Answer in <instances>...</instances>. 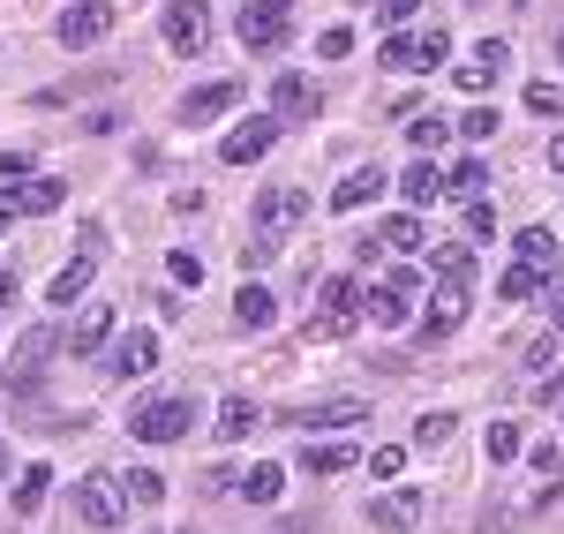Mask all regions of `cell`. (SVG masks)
I'll return each mask as SVG.
<instances>
[{
  "mask_svg": "<svg viewBox=\"0 0 564 534\" xmlns=\"http://www.w3.org/2000/svg\"><path fill=\"white\" fill-rule=\"evenodd\" d=\"M113 23H121V8H113V0H76V8H61L53 39H61L68 53H76V45H98L106 31H113Z\"/></svg>",
  "mask_w": 564,
  "mask_h": 534,
  "instance_id": "cell-5",
  "label": "cell"
},
{
  "mask_svg": "<svg viewBox=\"0 0 564 534\" xmlns=\"http://www.w3.org/2000/svg\"><path fill=\"white\" fill-rule=\"evenodd\" d=\"M467 233L475 241H497V204L489 196H467Z\"/></svg>",
  "mask_w": 564,
  "mask_h": 534,
  "instance_id": "cell-38",
  "label": "cell"
},
{
  "mask_svg": "<svg viewBox=\"0 0 564 534\" xmlns=\"http://www.w3.org/2000/svg\"><path fill=\"white\" fill-rule=\"evenodd\" d=\"M271 143H279V121H241V129L218 143V159H226V166H249V159L271 151Z\"/></svg>",
  "mask_w": 564,
  "mask_h": 534,
  "instance_id": "cell-17",
  "label": "cell"
},
{
  "mask_svg": "<svg viewBox=\"0 0 564 534\" xmlns=\"http://www.w3.org/2000/svg\"><path fill=\"white\" fill-rule=\"evenodd\" d=\"M121 497H129V504H166V475H159V467H129V475H121Z\"/></svg>",
  "mask_w": 564,
  "mask_h": 534,
  "instance_id": "cell-25",
  "label": "cell"
},
{
  "mask_svg": "<svg viewBox=\"0 0 564 534\" xmlns=\"http://www.w3.org/2000/svg\"><path fill=\"white\" fill-rule=\"evenodd\" d=\"M436 279H459V286H475V249H436Z\"/></svg>",
  "mask_w": 564,
  "mask_h": 534,
  "instance_id": "cell-32",
  "label": "cell"
},
{
  "mask_svg": "<svg viewBox=\"0 0 564 534\" xmlns=\"http://www.w3.org/2000/svg\"><path fill=\"white\" fill-rule=\"evenodd\" d=\"M369 316H377L384 331H399V324H414V286H399V279H384V286L369 294Z\"/></svg>",
  "mask_w": 564,
  "mask_h": 534,
  "instance_id": "cell-20",
  "label": "cell"
},
{
  "mask_svg": "<svg viewBox=\"0 0 564 534\" xmlns=\"http://www.w3.org/2000/svg\"><path fill=\"white\" fill-rule=\"evenodd\" d=\"M188 422H196V400H151L129 414V437H143V445H174V437H188Z\"/></svg>",
  "mask_w": 564,
  "mask_h": 534,
  "instance_id": "cell-4",
  "label": "cell"
},
{
  "mask_svg": "<svg viewBox=\"0 0 564 534\" xmlns=\"http://www.w3.org/2000/svg\"><path fill=\"white\" fill-rule=\"evenodd\" d=\"M0 475H8V445H0Z\"/></svg>",
  "mask_w": 564,
  "mask_h": 534,
  "instance_id": "cell-52",
  "label": "cell"
},
{
  "mask_svg": "<svg viewBox=\"0 0 564 534\" xmlns=\"http://www.w3.org/2000/svg\"><path fill=\"white\" fill-rule=\"evenodd\" d=\"M489 459H520V429L512 422H489Z\"/></svg>",
  "mask_w": 564,
  "mask_h": 534,
  "instance_id": "cell-40",
  "label": "cell"
},
{
  "mask_svg": "<svg viewBox=\"0 0 564 534\" xmlns=\"http://www.w3.org/2000/svg\"><path fill=\"white\" fill-rule=\"evenodd\" d=\"M399 467H406V451H399V445L369 451V475H377V482H391V475H399Z\"/></svg>",
  "mask_w": 564,
  "mask_h": 534,
  "instance_id": "cell-43",
  "label": "cell"
},
{
  "mask_svg": "<svg viewBox=\"0 0 564 534\" xmlns=\"http://www.w3.org/2000/svg\"><path fill=\"white\" fill-rule=\"evenodd\" d=\"M226 106H241V76H218V84L188 90V98H181V121H188V129H204V121L226 113Z\"/></svg>",
  "mask_w": 564,
  "mask_h": 534,
  "instance_id": "cell-10",
  "label": "cell"
},
{
  "mask_svg": "<svg viewBox=\"0 0 564 534\" xmlns=\"http://www.w3.org/2000/svg\"><path fill=\"white\" fill-rule=\"evenodd\" d=\"M520 264H534V271H557L564 264L557 241H550V226H527V233H520Z\"/></svg>",
  "mask_w": 564,
  "mask_h": 534,
  "instance_id": "cell-27",
  "label": "cell"
},
{
  "mask_svg": "<svg viewBox=\"0 0 564 534\" xmlns=\"http://www.w3.org/2000/svg\"><path fill=\"white\" fill-rule=\"evenodd\" d=\"M106 369H113V377H143V369H159V339H151V331H121Z\"/></svg>",
  "mask_w": 564,
  "mask_h": 534,
  "instance_id": "cell-19",
  "label": "cell"
},
{
  "mask_svg": "<svg viewBox=\"0 0 564 534\" xmlns=\"http://www.w3.org/2000/svg\"><path fill=\"white\" fill-rule=\"evenodd\" d=\"M444 135H452V121H444V113H414V121H406V143H414L422 159H430V151H444Z\"/></svg>",
  "mask_w": 564,
  "mask_h": 534,
  "instance_id": "cell-28",
  "label": "cell"
},
{
  "mask_svg": "<svg viewBox=\"0 0 564 534\" xmlns=\"http://www.w3.org/2000/svg\"><path fill=\"white\" fill-rule=\"evenodd\" d=\"M279 490H286V467H271V459H257V467L241 475V497H249V504H279Z\"/></svg>",
  "mask_w": 564,
  "mask_h": 534,
  "instance_id": "cell-24",
  "label": "cell"
},
{
  "mask_svg": "<svg viewBox=\"0 0 564 534\" xmlns=\"http://www.w3.org/2000/svg\"><path fill=\"white\" fill-rule=\"evenodd\" d=\"M557 53H564V39H557Z\"/></svg>",
  "mask_w": 564,
  "mask_h": 534,
  "instance_id": "cell-54",
  "label": "cell"
},
{
  "mask_svg": "<svg viewBox=\"0 0 564 534\" xmlns=\"http://www.w3.org/2000/svg\"><path fill=\"white\" fill-rule=\"evenodd\" d=\"M166 271H174V286H188V294H196V286H204V264H196V257H188V249H174V257H166Z\"/></svg>",
  "mask_w": 564,
  "mask_h": 534,
  "instance_id": "cell-39",
  "label": "cell"
},
{
  "mask_svg": "<svg viewBox=\"0 0 564 534\" xmlns=\"http://www.w3.org/2000/svg\"><path fill=\"white\" fill-rule=\"evenodd\" d=\"M430 302H436V309L422 316V339H444V331H459V324H467V286H459V279H436Z\"/></svg>",
  "mask_w": 564,
  "mask_h": 534,
  "instance_id": "cell-13",
  "label": "cell"
},
{
  "mask_svg": "<svg viewBox=\"0 0 564 534\" xmlns=\"http://www.w3.org/2000/svg\"><path fill=\"white\" fill-rule=\"evenodd\" d=\"M271 316H279V302H271L263 286H249V279H241V294H234V324H241V331H263Z\"/></svg>",
  "mask_w": 564,
  "mask_h": 534,
  "instance_id": "cell-22",
  "label": "cell"
},
{
  "mask_svg": "<svg viewBox=\"0 0 564 534\" xmlns=\"http://www.w3.org/2000/svg\"><path fill=\"white\" fill-rule=\"evenodd\" d=\"M489 129H497V106H475V113H459V135H467V143H481Z\"/></svg>",
  "mask_w": 564,
  "mask_h": 534,
  "instance_id": "cell-41",
  "label": "cell"
},
{
  "mask_svg": "<svg viewBox=\"0 0 564 534\" xmlns=\"http://www.w3.org/2000/svg\"><path fill=\"white\" fill-rule=\"evenodd\" d=\"M316 53H324V61H347V53H354V31H339V23H332V31L316 39Z\"/></svg>",
  "mask_w": 564,
  "mask_h": 534,
  "instance_id": "cell-44",
  "label": "cell"
},
{
  "mask_svg": "<svg viewBox=\"0 0 564 534\" xmlns=\"http://www.w3.org/2000/svg\"><path fill=\"white\" fill-rule=\"evenodd\" d=\"M31 174H39L31 151H0V181H31Z\"/></svg>",
  "mask_w": 564,
  "mask_h": 534,
  "instance_id": "cell-42",
  "label": "cell"
},
{
  "mask_svg": "<svg viewBox=\"0 0 564 534\" xmlns=\"http://www.w3.org/2000/svg\"><path fill=\"white\" fill-rule=\"evenodd\" d=\"M302 467H308V475H347L354 445H308V437H302Z\"/></svg>",
  "mask_w": 564,
  "mask_h": 534,
  "instance_id": "cell-26",
  "label": "cell"
},
{
  "mask_svg": "<svg viewBox=\"0 0 564 534\" xmlns=\"http://www.w3.org/2000/svg\"><path fill=\"white\" fill-rule=\"evenodd\" d=\"M308 219V188H263L257 204V241H241V257L249 264H271L279 249H286V233Z\"/></svg>",
  "mask_w": 564,
  "mask_h": 534,
  "instance_id": "cell-1",
  "label": "cell"
},
{
  "mask_svg": "<svg viewBox=\"0 0 564 534\" xmlns=\"http://www.w3.org/2000/svg\"><path fill=\"white\" fill-rule=\"evenodd\" d=\"M354 324H361V286H354V279H324V294H316V316L302 324V339L332 347V339H347Z\"/></svg>",
  "mask_w": 564,
  "mask_h": 534,
  "instance_id": "cell-2",
  "label": "cell"
},
{
  "mask_svg": "<svg viewBox=\"0 0 564 534\" xmlns=\"http://www.w3.org/2000/svg\"><path fill=\"white\" fill-rule=\"evenodd\" d=\"M550 324H557V331H564V286H557V302H550Z\"/></svg>",
  "mask_w": 564,
  "mask_h": 534,
  "instance_id": "cell-51",
  "label": "cell"
},
{
  "mask_svg": "<svg viewBox=\"0 0 564 534\" xmlns=\"http://www.w3.org/2000/svg\"><path fill=\"white\" fill-rule=\"evenodd\" d=\"M422 520V490H384L377 504H369V527L377 534H406Z\"/></svg>",
  "mask_w": 564,
  "mask_h": 534,
  "instance_id": "cell-16",
  "label": "cell"
},
{
  "mask_svg": "<svg viewBox=\"0 0 564 534\" xmlns=\"http://www.w3.org/2000/svg\"><path fill=\"white\" fill-rule=\"evenodd\" d=\"M542 279H550V271H534V264H512V271H505V286H497V294H505V302H527V294H542Z\"/></svg>",
  "mask_w": 564,
  "mask_h": 534,
  "instance_id": "cell-33",
  "label": "cell"
},
{
  "mask_svg": "<svg viewBox=\"0 0 564 534\" xmlns=\"http://www.w3.org/2000/svg\"><path fill=\"white\" fill-rule=\"evenodd\" d=\"M106 339H113V309H106V302H84V316H76V324H68V361L98 355V347H106Z\"/></svg>",
  "mask_w": 564,
  "mask_h": 534,
  "instance_id": "cell-15",
  "label": "cell"
},
{
  "mask_svg": "<svg viewBox=\"0 0 564 534\" xmlns=\"http://www.w3.org/2000/svg\"><path fill=\"white\" fill-rule=\"evenodd\" d=\"M271 113H279V121H316L324 98H316L308 76H279V84H271Z\"/></svg>",
  "mask_w": 564,
  "mask_h": 534,
  "instance_id": "cell-14",
  "label": "cell"
},
{
  "mask_svg": "<svg viewBox=\"0 0 564 534\" xmlns=\"http://www.w3.org/2000/svg\"><path fill=\"white\" fill-rule=\"evenodd\" d=\"M249 429H257V406H249V400H226V406H218V437H226V445H241Z\"/></svg>",
  "mask_w": 564,
  "mask_h": 534,
  "instance_id": "cell-30",
  "label": "cell"
},
{
  "mask_svg": "<svg viewBox=\"0 0 564 534\" xmlns=\"http://www.w3.org/2000/svg\"><path fill=\"white\" fill-rule=\"evenodd\" d=\"M361 8H377V23H406L414 15V0H361Z\"/></svg>",
  "mask_w": 564,
  "mask_h": 534,
  "instance_id": "cell-46",
  "label": "cell"
},
{
  "mask_svg": "<svg viewBox=\"0 0 564 534\" xmlns=\"http://www.w3.org/2000/svg\"><path fill=\"white\" fill-rule=\"evenodd\" d=\"M286 31H294V0H249L241 8V45L249 53H279Z\"/></svg>",
  "mask_w": 564,
  "mask_h": 534,
  "instance_id": "cell-3",
  "label": "cell"
},
{
  "mask_svg": "<svg viewBox=\"0 0 564 534\" xmlns=\"http://www.w3.org/2000/svg\"><path fill=\"white\" fill-rule=\"evenodd\" d=\"M0 226H8V211H0Z\"/></svg>",
  "mask_w": 564,
  "mask_h": 534,
  "instance_id": "cell-53",
  "label": "cell"
},
{
  "mask_svg": "<svg viewBox=\"0 0 564 534\" xmlns=\"http://www.w3.org/2000/svg\"><path fill=\"white\" fill-rule=\"evenodd\" d=\"M166 45L196 61V53L212 45V8H204V0H174V8H166Z\"/></svg>",
  "mask_w": 564,
  "mask_h": 534,
  "instance_id": "cell-7",
  "label": "cell"
},
{
  "mask_svg": "<svg viewBox=\"0 0 564 534\" xmlns=\"http://www.w3.org/2000/svg\"><path fill=\"white\" fill-rule=\"evenodd\" d=\"M550 361H557V324H550V339H534V347H527V369H550Z\"/></svg>",
  "mask_w": 564,
  "mask_h": 534,
  "instance_id": "cell-47",
  "label": "cell"
},
{
  "mask_svg": "<svg viewBox=\"0 0 564 534\" xmlns=\"http://www.w3.org/2000/svg\"><path fill=\"white\" fill-rule=\"evenodd\" d=\"M384 68H414V39H406V31H391V39H384Z\"/></svg>",
  "mask_w": 564,
  "mask_h": 534,
  "instance_id": "cell-45",
  "label": "cell"
},
{
  "mask_svg": "<svg viewBox=\"0 0 564 534\" xmlns=\"http://www.w3.org/2000/svg\"><path fill=\"white\" fill-rule=\"evenodd\" d=\"M444 188H452V196H481V188H489V166H481V159H459V166L444 174Z\"/></svg>",
  "mask_w": 564,
  "mask_h": 534,
  "instance_id": "cell-31",
  "label": "cell"
},
{
  "mask_svg": "<svg viewBox=\"0 0 564 534\" xmlns=\"http://www.w3.org/2000/svg\"><path fill=\"white\" fill-rule=\"evenodd\" d=\"M550 166H557V174H564V135H550Z\"/></svg>",
  "mask_w": 564,
  "mask_h": 534,
  "instance_id": "cell-50",
  "label": "cell"
},
{
  "mask_svg": "<svg viewBox=\"0 0 564 534\" xmlns=\"http://www.w3.org/2000/svg\"><path fill=\"white\" fill-rule=\"evenodd\" d=\"M377 196H384V174H377V166H354V174L332 188V211H361V204H377Z\"/></svg>",
  "mask_w": 564,
  "mask_h": 534,
  "instance_id": "cell-21",
  "label": "cell"
},
{
  "mask_svg": "<svg viewBox=\"0 0 564 534\" xmlns=\"http://www.w3.org/2000/svg\"><path fill=\"white\" fill-rule=\"evenodd\" d=\"M8 302H15V271H0V309H8Z\"/></svg>",
  "mask_w": 564,
  "mask_h": 534,
  "instance_id": "cell-49",
  "label": "cell"
},
{
  "mask_svg": "<svg viewBox=\"0 0 564 534\" xmlns=\"http://www.w3.org/2000/svg\"><path fill=\"white\" fill-rule=\"evenodd\" d=\"M68 504H76V520H84L90 534H106L113 520H121V497H113V475H84V482L68 490Z\"/></svg>",
  "mask_w": 564,
  "mask_h": 534,
  "instance_id": "cell-6",
  "label": "cell"
},
{
  "mask_svg": "<svg viewBox=\"0 0 564 534\" xmlns=\"http://www.w3.org/2000/svg\"><path fill=\"white\" fill-rule=\"evenodd\" d=\"M61 196H68L61 181L31 174L23 188H8V196H0V211H8V219H45V211H61Z\"/></svg>",
  "mask_w": 564,
  "mask_h": 534,
  "instance_id": "cell-9",
  "label": "cell"
},
{
  "mask_svg": "<svg viewBox=\"0 0 564 534\" xmlns=\"http://www.w3.org/2000/svg\"><path fill=\"white\" fill-rule=\"evenodd\" d=\"M505 61H512V45H505V39H489V45L475 53V61H459V68H452V84L467 90V98H481V90L505 76Z\"/></svg>",
  "mask_w": 564,
  "mask_h": 534,
  "instance_id": "cell-11",
  "label": "cell"
},
{
  "mask_svg": "<svg viewBox=\"0 0 564 534\" xmlns=\"http://www.w3.org/2000/svg\"><path fill=\"white\" fill-rule=\"evenodd\" d=\"M527 113H542V121H564V90H557V84H527Z\"/></svg>",
  "mask_w": 564,
  "mask_h": 534,
  "instance_id": "cell-37",
  "label": "cell"
},
{
  "mask_svg": "<svg viewBox=\"0 0 564 534\" xmlns=\"http://www.w3.org/2000/svg\"><path fill=\"white\" fill-rule=\"evenodd\" d=\"M98 241H106V233H98V226H90V233H84V257H76V264H61V271H53V286H45V294H53V302H61V309H68V302H84L90 271H98Z\"/></svg>",
  "mask_w": 564,
  "mask_h": 534,
  "instance_id": "cell-12",
  "label": "cell"
},
{
  "mask_svg": "<svg viewBox=\"0 0 564 534\" xmlns=\"http://www.w3.org/2000/svg\"><path fill=\"white\" fill-rule=\"evenodd\" d=\"M45 361H53V331H23L15 339V361H8V392H39Z\"/></svg>",
  "mask_w": 564,
  "mask_h": 534,
  "instance_id": "cell-8",
  "label": "cell"
},
{
  "mask_svg": "<svg viewBox=\"0 0 564 534\" xmlns=\"http://www.w3.org/2000/svg\"><path fill=\"white\" fill-rule=\"evenodd\" d=\"M444 53H452V31H444V23H430V31L414 39V68H436Z\"/></svg>",
  "mask_w": 564,
  "mask_h": 534,
  "instance_id": "cell-35",
  "label": "cell"
},
{
  "mask_svg": "<svg viewBox=\"0 0 564 534\" xmlns=\"http://www.w3.org/2000/svg\"><path fill=\"white\" fill-rule=\"evenodd\" d=\"M45 490H53V467H23V482H15V512L31 520V512L45 504Z\"/></svg>",
  "mask_w": 564,
  "mask_h": 534,
  "instance_id": "cell-29",
  "label": "cell"
},
{
  "mask_svg": "<svg viewBox=\"0 0 564 534\" xmlns=\"http://www.w3.org/2000/svg\"><path fill=\"white\" fill-rule=\"evenodd\" d=\"M294 422H302V437H316V429H354V422H369V406L361 400H316V406H302Z\"/></svg>",
  "mask_w": 564,
  "mask_h": 534,
  "instance_id": "cell-18",
  "label": "cell"
},
{
  "mask_svg": "<svg viewBox=\"0 0 564 534\" xmlns=\"http://www.w3.org/2000/svg\"><path fill=\"white\" fill-rule=\"evenodd\" d=\"M414 445L444 451V445H452V414H422V422H414Z\"/></svg>",
  "mask_w": 564,
  "mask_h": 534,
  "instance_id": "cell-36",
  "label": "cell"
},
{
  "mask_svg": "<svg viewBox=\"0 0 564 534\" xmlns=\"http://www.w3.org/2000/svg\"><path fill=\"white\" fill-rule=\"evenodd\" d=\"M527 459H534V475H542V482H557V467H564V459H557V445H534Z\"/></svg>",
  "mask_w": 564,
  "mask_h": 534,
  "instance_id": "cell-48",
  "label": "cell"
},
{
  "mask_svg": "<svg viewBox=\"0 0 564 534\" xmlns=\"http://www.w3.org/2000/svg\"><path fill=\"white\" fill-rule=\"evenodd\" d=\"M377 241L406 257V249H422V219H384V226H377Z\"/></svg>",
  "mask_w": 564,
  "mask_h": 534,
  "instance_id": "cell-34",
  "label": "cell"
},
{
  "mask_svg": "<svg viewBox=\"0 0 564 534\" xmlns=\"http://www.w3.org/2000/svg\"><path fill=\"white\" fill-rule=\"evenodd\" d=\"M399 188H406V204H414V211H422V204H436V196H444V174H436L430 159H414V166H406V174H399Z\"/></svg>",
  "mask_w": 564,
  "mask_h": 534,
  "instance_id": "cell-23",
  "label": "cell"
}]
</instances>
